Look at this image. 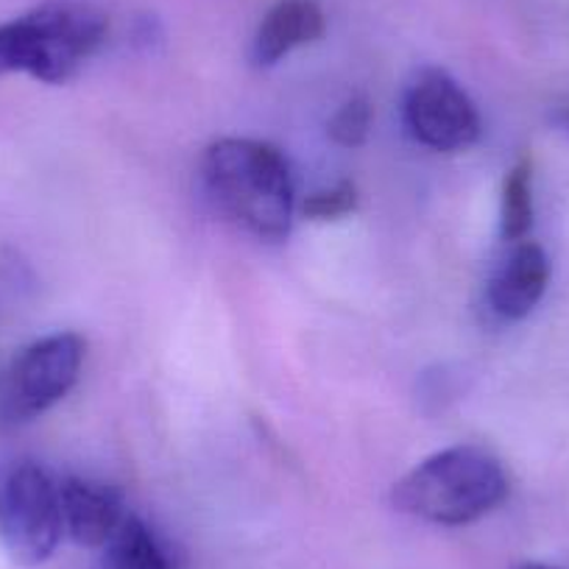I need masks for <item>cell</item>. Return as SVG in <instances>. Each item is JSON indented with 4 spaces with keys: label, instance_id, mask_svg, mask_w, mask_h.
Instances as JSON below:
<instances>
[{
    "label": "cell",
    "instance_id": "cell-4",
    "mask_svg": "<svg viewBox=\"0 0 569 569\" xmlns=\"http://www.w3.org/2000/svg\"><path fill=\"white\" fill-rule=\"evenodd\" d=\"M84 352V338L76 332H53L29 343L0 377V421L26 425L62 402L79 382Z\"/></svg>",
    "mask_w": 569,
    "mask_h": 569
},
{
    "label": "cell",
    "instance_id": "cell-12",
    "mask_svg": "<svg viewBox=\"0 0 569 569\" xmlns=\"http://www.w3.org/2000/svg\"><path fill=\"white\" fill-rule=\"evenodd\" d=\"M358 210V188L352 182H338L327 190H316L302 201V212L310 221H338Z\"/></svg>",
    "mask_w": 569,
    "mask_h": 569
},
{
    "label": "cell",
    "instance_id": "cell-8",
    "mask_svg": "<svg viewBox=\"0 0 569 569\" xmlns=\"http://www.w3.org/2000/svg\"><path fill=\"white\" fill-rule=\"evenodd\" d=\"M325 9L319 0H277L260 20L251 40L254 68H273L325 34Z\"/></svg>",
    "mask_w": 569,
    "mask_h": 569
},
{
    "label": "cell",
    "instance_id": "cell-3",
    "mask_svg": "<svg viewBox=\"0 0 569 569\" xmlns=\"http://www.w3.org/2000/svg\"><path fill=\"white\" fill-rule=\"evenodd\" d=\"M103 40V12L81 0H48L0 26V76L26 73L42 84H64Z\"/></svg>",
    "mask_w": 569,
    "mask_h": 569
},
{
    "label": "cell",
    "instance_id": "cell-7",
    "mask_svg": "<svg viewBox=\"0 0 569 569\" xmlns=\"http://www.w3.org/2000/svg\"><path fill=\"white\" fill-rule=\"evenodd\" d=\"M506 260L489 279V308L500 319L519 321L533 313L550 284V260L547 251L533 240L511 243Z\"/></svg>",
    "mask_w": 569,
    "mask_h": 569
},
{
    "label": "cell",
    "instance_id": "cell-1",
    "mask_svg": "<svg viewBox=\"0 0 569 569\" xmlns=\"http://www.w3.org/2000/svg\"><path fill=\"white\" fill-rule=\"evenodd\" d=\"M201 182L223 218L260 240L288 238L297 188L282 151L249 137H223L201 157Z\"/></svg>",
    "mask_w": 569,
    "mask_h": 569
},
{
    "label": "cell",
    "instance_id": "cell-10",
    "mask_svg": "<svg viewBox=\"0 0 569 569\" xmlns=\"http://www.w3.org/2000/svg\"><path fill=\"white\" fill-rule=\"evenodd\" d=\"M101 569H171V561L140 519L126 517L118 533L103 547Z\"/></svg>",
    "mask_w": 569,
    "mask_h": 569
},
{
    "label": "cell",
    "instance_id": "cell-9",
    "mask_svg": "<svg viewBox=\"0 0 569 569\" xmlns=\"http://www.w3.org/2000/svg\"><path fill=\"white\" fill-rule=\"evenodd\" d=\"M59 500H62L64 533L81 547L103 550L129 517L120 497L109 486H98L81 478L64 480L59 486Z\"/></svg>",
    "mask_w": 569,
    "mask_h": 569
},
{
    "label": "cell",
    "instance_id": "cell-11",
    "mask_svg": "<svg viewBox=\"0 0 569 569\" xmlns=\"http://www.w3.org/2000/svg\"><path fill=\"white\" fill-rule=\"evenodd\" d=\"M530 227H533V162L522 157L511 166L502 182L500 201V232L506 243H519L528 240Z\"/></svg>",
    "mask_w": 569,
    "mask_h": 569
},
{
    "label": "cell",
    "instance_id": "cell-5",
    "mask_svg": "<svg viewBox=\"0 0 569 569\" xmlns=\"http://www.w3.org/2000/svg\"><path fill=\"white\" fill-rule=\"evenodd\" d=\"M0 530L9 556L20 567H40L62 541L59 486L40 463H18L0 497Z\"/></svg>",
    "mask_w": 569,
    "mask_h": 569
},
{
    "label": "cell",
    "instance_id": "cell-15",
    "mask_svg": "<svg viewBox=\"0 0 569 569\" xmlns=\"http://www.w3.org/2000/svg\"><path fill=\"white\" fill-rule=\"evenodd\" d=\"M517 569H558L552 563H539V561H528V563H519Z\"/></svg>",
    "mask_w": 569,
    "mask_h": 569
},
{
    "label": "cell",
    "instance_id": "cell-6",
    "mask_svg": "<svg viewBox=\"0 0 569 569\" xmlns=\"http://www.w3.org/2000/svg\"><path fill=\"white\" fill-rule=\"evenodd\" d=\"M408 134L425 149L456 154L480 137V112L472 98L450 73L425 68L413 76L402 98Z\"/></svg>",
    "mask_w": 569,
    "mask_h": 569
},
{
    "label": "cell",
    "instance_id": "cell-13",
    "mask_svg": "<svg viewBox=\"0 0 569 569\" xmlns=\"http://www.w3.org/2000/svg\"><path fill=\"white\" fill-rule=\"evenodd\" d=\"M369 129L371 107L366 98H352V101L343 103V107L330 118V126H327L332 140H336L338 146H343V149H358V146H363L366 137H369Z\"/></svg>",
    "mask_w": 569,
    "mask_h": 569
},
{
    "label": "cell",
    "instance_id": "cell-14",
    "mask_svg": "<svg viewBox=\"0 0 569 569\" xmlns=\"http://www.w3.org/2000/svg\"><path fill=\"white\" fill-rule=\"evenodd\" d=\"M552 123H556L558 129L563 131V134H569V107L567 109H558V112L552 114Z\"/></svg>",
    "mask_w": 569,
    "mask_h": 569
},
{
    "label": "cell",
    "instance_id": "cell-2",
    "mask_svg": "<svg viewBox=\"0 0 569 569\" xmlns=\"http://www.w3.org/2000/svg\"><path fill=\"white\" fill-rule=\"evenodd\" d=\"M506 497V469L489 450L475 445H458L425 458L391 491V502L402 513L447 528L478 522Z\"/></svg>",
    "mask_w": 569,
    "mask_h": 569
}]
</instances>
